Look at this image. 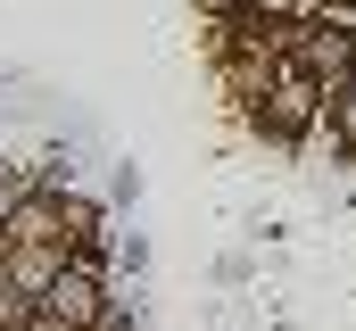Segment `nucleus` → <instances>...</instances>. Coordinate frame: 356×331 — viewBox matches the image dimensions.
<instances>
[{
  "label": "nucleus",
  "instance_id": "f257e3e1",
  "mask_svg": "<svg viewBox=\"0 0 356 331\" xmlns=\"http://www.w3.org/2000/svg\"><path fill=\"white\" fill-rule=\"evenodd\" d=\"M42 315H50L58 331H83V323H99V265H91V257L58 265V282L42 290Z\"/></svg>",
  "mask_w": 356,
  "mask_h": 331
},
{
  "label": "nucleus",
  "instance_id": "f03ea898",
  "mask_svg": "<svg viewBox=\"0 0 356 331\" xmlns=\"http://www.w3.org/2000/svg\"><path fill=\"white\" fill-rule=\"evenodd\" d=\"M307 116H315V91H307V83H290V91H273L266 108H257V133L298 141V133H307Z\"/></svg>",
  "mask_w": 356,
  "mask_h": 331
},
{
  "label": "nucleus",
  "instance_id": "1a4fd4ad",
  "mask_svg": "<svg viewBox=\"0 0 356 331\" xmlns=\"http://www.w3.org/2000/svg\"><path fill=\"white\" fill-rule=\"evenodd\" d=\"M0 331H33V323H0Z\"/></svg>",
  "mask_w": 356,
  "mask_h": 331
},
{
  "label": "nucleus",
  "instance_id": "39448f33",
  "mask_svg": "<svg viewBox=\"0 0 356 331\" xmlns=\"http://www.w3.org/2000/svg\"><path fill=\"white\" fill-rule=\"evenodd\" d=\"M8 282H17V290H50V282H58V257H50V248H25V257L8 265Z\"/></svg>",
  "mask_w": 356,
  "mask_h": 331
},
{
  "label": "nucleus",
  "instance_id": "20e7f679",
  "mask_svg": "<svg viewBox=\"0 0 356 331\" xmlns=\"http://www.w3.org/2000/svg\"><path fill=\"white\" fill-rule=\"evenodd\" d=\"M307 67H315V75H356V42H340V33L307 42Z\"/></svg>",
  "mask_w": 356,
  "mask_h": 331
},
{
  "label": "nucleus",
  "instance_id": "0eeeda50",
  "mask_svg": "<svg viewBox=\"0 0 356 331\" xmlns=\"http://www.w3.org/2000/svg\"><path fill=\"white\" fill-rule=\"evenodd\" d=\"M0 323H25V298H17V282H8V265H0Z\"/></svg>",
  "mask_w": 356,
  "mask_h": 331
},
{
  "label": "nucleus",
  "instance_id": "6e6552de",
  "mask_svg": "<svg viewBox=\"0 0 356 331\" xmlns=\"http://www.w3.org/2000/svg\"><path fill=\"white\" fill-rule=\"evenodd\" d=\"M8 199H17V174H0V207H8Z\"/></svg>",
  "mask_w": 356,
  "mask_h": 331
},
{
  "label": "nucleus",
  "instance_id": "423d86ee",
  "mask_svg": "<svg viewBox=\"0 0 356 331\" xmlns=\"http://www.w3.org/2000/svg\"><path fill=\"white\" fill-rule=\"evenodd\" d=\"M332 133L356 150V83H348V91H332Z\"/></svg>",
  "mask_w": 356,
  "mask_h": 331
},
{
  "label": "nucleus",
  "instance_id": "7ed1b4c3",
  "mask_svg": "<svg viewBox=\"0 0 356 331\" xmlns=\"http://www.w3.org/2000/svg\"><path fill=\"white\" fill-rule=\"evenodd\" d=\"M58 224H67V207H58V199H25V207L8 216V241H25V248H50V241H58Z\"/></svg>",
  "mask_w": 356,
  "mask_h": 331
}]
</instances>
